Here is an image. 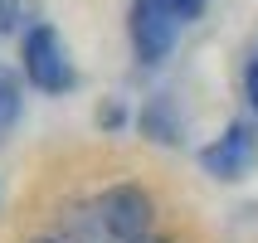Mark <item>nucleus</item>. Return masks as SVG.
Masks as SVG:
<instances>
[{
	"instance_id": "3",
	"label": "nucleus",
	"mask_w": 258,
	"mask_h": 243,
	"mask_svg": "<svg viewBox=\"0 0 258 243\" xmlns=\"http://www.w3.org/2000/svg\"><path fill=\"white\" fill-rule=\"evenodd\" d=\"M127 34H132V49H137V58H142L146 68L166 63L171 49H175V20L166 15L161 0H132V10H127Z\"/></svg>"
},
{
	"instance_id": "6",
	"label": "nucleus",
	"mask_w": 258,
	"mask_h": 243,
	"mask_svg": "<svg viewBox=\"0 0 258 243\" xmlns=\"http://www.w3.org/2000/svg\"><path fill=\"white\" fill-rule=\"evenodd\" d=\"M20 112H25V88H20V78L0 63V136L20 122Z\"/></svg>"
},
{
	"instance_id": "1",
	"label": "nucleus",
	"mask_w": 258,
	"mask_h": 243,
	"mask_svg": "<svg viewBox=\"0 0 258 243\" xmlns=\"http://www.w3.org/2000/svg\"><path fill=\"white\" fill-rule=\"evenodd\" d=\"M20 58H25V78L39 93H49V98H63V93L78 88V68H73V58H69V49H63L54 25L29 29L25 44H20Z\"/></svg>"
},
{
	"instance_id": "7",
	"label": "nucleus",
	"mask_w": 258,
	"mask_h": 243,
	"mask_svg": "<svg viewBox=\"0 0 258 243\" xmlns=\"http://www.w3.org/2000/svg\"><path fill=\"white\" fill-rule=\"evenodd\" d=\"M161 5H166V15H171L175 25H190V20L205 15V0H161Z\"/></svg>"
},
{
	"instance_id": "8",
	"label": "nucleus",
	"mask_w": 258,
	"mask_h": 243,
	"mask_svg": "<svg viewBox=\"0 0 258 243\" xmlns=\"http://www.w3.org/2000/svg\"><path fill=\"white\" fill-rule=\"evenodd\" d=\"M98 127H102V131H122V127H127V107H122L117 98H107V102L98 107Z\"/></svg>"
},
{
	"instance_id": "10",
	"label": "nucleus",
	"mask_w": 258,
	"mask_h": 243,
	"mask_svg": "<svg viewBox=\"0 0 258 243\" xmlns=\"http://www.w3.org/2000/svg\"><path fill=\"white\" fill-rule=\"evenodd\" d=\"M137 243H171V238H151V233H146V238H137Z\"/></svg>"
},
{
	"instance_id": "2",
	"label": "nucleus",
	"mask_w": 258,
	"mask_h": 243,
	"mask_svg": "<svg viewBox=\"0 0 258 243\" xmlns=\"http://www.w3.org/2000/svg\"><path fill=\"white\" fill-rule=\"evenodd\" d=\"M93 214H98L107 243H137V238L151 233V224H156V204H151V195H146L142 185L122 180V185L102 190L98 200H93Z\"/></svg>"
},
{
	"instance_id": "9",
	"label": "nucleus",
	"mask_w": 258,
	"mask_h": 243,
	"mask_svg": "<svg viewBox=\"0 0 258 243\" xmlns=\"http://www.w3.org/2000/svg\"><path fill=\"white\" fill-rule=\"evenodd\" d=\"M244 93H248V102H253V112H258V54L248 58V68H244Z\"/></svg>"
},
{
	"instance_id": "5",
	"label": "nucleus",
	"mask_w": 258,
	"mask_h": 243,
	"mask_svg": "<svg viewBox=\"0 0 258 243\" xmlns=\"http://www.w3.org/2000/svg\"><path fill=\"white\" fill-rule=\"evenodd\" d=\"M142 131H146V141H156V146H180V131H185V122H180V112H175V102L166 98V93H156V98L146 102Z\"/></svg>"
},
{
	"instance_id": "11",
	"label": "nucleus",
	"mask_w": 258,
	"mask_h": 243,
	"mask_svg": "<svg viewBox=\"0 0 258 243\" xmlns=\"http://www.w3.org/2000/svg\"><path fill=\"white\" fill-rule=\"evenodd\" d=\"M29 243H63V238H29Z\"/></svg>"
},
{
	"instance_id": "4",
	"label": "nucleus",
	"mask_w": 258,
	"mask_h": 243,
	"mask_svg": "<svg viewBox=\"0 0 258 243\" xmlns=\"http://www.w3.org/2000/svg\"><path fill=\"white\" fill-rule=\"evenodd\" d=\"M253 160H258V131L248 127V122H229L224 136H215V141L200 151V166L215 175V180H224V185L244 180V175L253 171Z\"/></svg>"
}]
</instances>
